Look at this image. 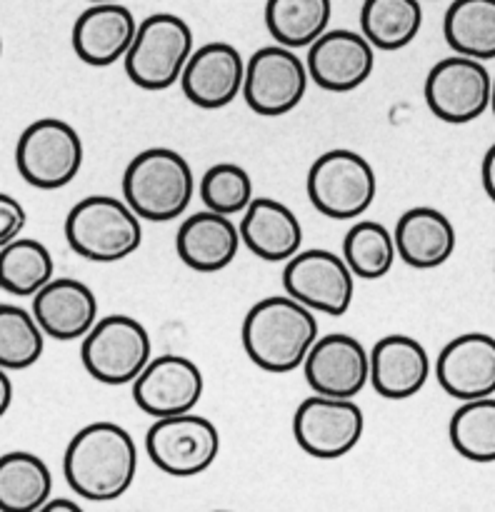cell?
Returning <instances> with one entry per match:
<instances>
[{"label": "cell", "mask_w": 495, "mask_h": 512, "mask_svg": "<svg viewBox=\"0 0 495 512\" xmlns=\"http://www.w3.org/2000/svg\"><path fill=\"white\" fill-rule=\"evenodd\" d=\"M70 490L90 503H110L125 495L138 473L133 435L118 423L98 420L73 435L63 455Z\"/></svg>", "instance_id": "cell-1"}, {"label": "cell", "mask_w": 495, "mask_h": 512, "mask_svg": "<svg viewBox=\"0 0 495 512\" xmlns=\"http://www.w3.org/2000/svg\"><path fill=\"white\" fill-rule=\"evenodd\" d=\"M318 320L290 295H270L245 313L240 340L250 363L265 373H293L318 340Z\"/></svg>", "instance_id": "cell-2"}, {"label": "cell", "mask_w": 495, "mask_h": 512, "mask_svg": "<svg viewBox=\"0 0 495 512\" xmlns=\"http://www.w3.org/2000/svg\"><path fill=\"white\" fill-rule=\"evenodd\" d=\"M195 193L190 163L173 148H148L123 173V200L140 220L170 223L188 210Z\"/></svg>", "instance_id": "cell-3"}, {"label": "cell", "mask_w": 495, "mask_h": 512, "mask_svg": "<svg viewBox=\"0 0 495 512\" xmlns=\"http://www.w3.org/2000/svg\"><path fill=\"white\" fill-rule=\"evenodd\" d=\"M65 240L80 258L93 263H118L138 253L143 225L125 200L113 195H88L70 208Z\"/></svg>", "instance_id": "cell-4"}, {"label": "cell", "mask_w": 495, "mask_h": 512, "mask_svg": "<svg viewBox=\"0 0 495 512\" xmlns=\"http://www.w3.org/2000/svg\"><path fill=\"white\" fill-rule=\"evenodd\" d=\"M193 50V30L180 15L153 13L138 23L123 58L125 73L138 88L160 93L178 83Z\"/></svg>", "instance_id": "cell-5"}, {"label": "cell", "mask_w": 495, "mask_h": 512, "mask_svg": "<svg viewBox=\"0 0 495 512\" xmlns=\"http://www.w3.org/2000/svg\"><path fill=\"white\" fill-rule=\"evenodd\" d=\"M153 358V340L145 325L130 315L113 313L95 320L83 335L80 360L85 373L103 385H130Z\"/></svg>", "instance_id": "cell-6"}, {"label": "cell", "mask_w": 495, "mask_h": 512, "mask_svg": "<svg viewBox=\"0 0 495 512\" xmlns=\"http://www.w3.org/2000/svg\"><path fill=\"white\" fill-rule=\"evenodd\" d=\"M305 190L320 215L353 220L373 205L378 178L368 158L348 148H335L310 165Z\"/></svg>", "instance_id": "cell-7"}, {"label": "cell", "mask_w": 495, "mask_h": 512, "mask_svg": "<svg viewBox=\"0 0 495 512\" xmlns=\"http://www.w3.org/2000/svg\"><path fill=\"white\" fill-rule=\"evenodd\" d=\"M83 140L78 130L60 118H40L20 133L15 168L20 178L38 190H60L78 178L83 168Z\"/></svg>", "instance_id": "cell-8"}, {"label": "cell", "mask_w": 495, "mask_h": 512, "mask_svg": "<svg viewBox=\"0 0 495 512\" xmlns=\"http://www.w3.org/2000/svg\"><path fill=\"white\" fill-rule=\"evenodd\" d=\"M145 453L170 478H195L215 463L220 433L213 420L190 413L155 418L145 433Z\"/></svg>", "instance_id": "cell-9"}, {"label": "cell", "mask_w": 495, "mask_h": 512, "mask_svg": "<svg viewBox=\"0 0 495 512\" xmlns=\"http://www.w3.org/2000/svg\"><path fill=\"white\" fill-rule=\"evenodd\" d=\"M310 75L293 48L263 45L245 63L243 98L253 113L263 118L293 113L308 93Z\"/></svg>", "instance_id": "cell-10"}, {"label": "cell", "mask_w": 495, "mask_h": 512, "mask_svg": "<svg viewBox=\"0 0 495 512\" xmlns=\"http://www.w3.org/2000/svg\"><path fill=\"white\" fill-rule=\"evenodd\" d=\"M490 90L493 75L483 60L455 53L430 68L423 93L435 118L448 125H465L490 108Z\"/></svg>", "instance_id": "cell-11"}, {"label": "cell", "mask_w": 495, "mask_h": 512, "mask_svg": "<svg viewBox=\"0 0 495 512\" xmlns=\"http://www.w3.org/2000/svg\"><path fill=\"white\" fill-rule=\"evenodd\" d=\"M365 415L353 398H328L313 393L293 413V438L305 455L338 460L358 448Z\"/></svg>", "instance_id": "cell-12"}, {"label": "cell", "mask_w": 495, "mask_h": 512, "mask_svg": "<svg viewBox=\"0 0 495 512\" xmlns=\"http://www.w3.org/2000/svg\"><path fill=\"white\" fill-rule=\"evenodd\" d=\"M285 295L295 298L313 313L338 315L348 313L355 293V275L350 273L343 255L313 248L298 250L285 260L283 268Z\"/></svg>", "instance_id": "cell-13"}, {"label": "cell", "mask_w": 495, "mask_h": 512, "mask_svg": "<svg viewBox=\"0 0 495 512\" xmlns=\"http://www.w3.org/2000/svg\"><path fill=\"white\" fill-rule=\"evenodd\" d=\"M130 385H133V403L155 420L198 408L205 378L193 360L168 353L158 358L153 355L143 373Z\"/></svg>", "instance_id": "cell-14"}, {"label": "cell", "mask_w": 495, "mask_h": 512, "mask_svg": "<svg viewBox=\"0 0 495 512\" xmlns=\"http://www.w3.org/2000/svg\"><path fill=\"white\" fill-rule=\"evenodd\" d=\"M300 368L310 390L328 398H355L370 380L368 348L348 333L318 335Z\"/></svg>", "instance_id": "cell-15"}, {"label": "cell", "mask_w": 495, "mask_h": 512, "mask_svg": "<svg viewBox=\"0 0 495 512\" xmlns=\"http://www.w3.org/2000/svg\"><path fill=\"white\" fill-rule=\"evenodd\" d=\"M310 80L328 93H353L375 68V48L363 33L345 28L325 30L318 40L308 45L305 58Z\"/></svg>", "instance_id": "cell-16"}, {"label": "cell", "mask_w": 495, "mask_h": 512, "mask_svg": "<svg viewBox=\"0 0 495 512\" xmlns=\"http://www.w3.org/2000/svg\"><path fill=\"white\" fill-rule=\"evenodd\" d=\"M243 78L245 60L240 50L223 40H215L190 53L178 83L195 108L220 110L243 93Z\"/></svg>", "instance_id": "cell-17"}, {"label": "cell", "mask_w": 495, "mask_h": 512, "mask_svg": "<svg viewBox=\"0 0 495 512\" xmlns=\"http://www.w3.org/2000/svg\"><path fill=\"white\" fill-rule=\"evenodd\" d=\"M438 385L460 400L495 395V338L488 333H463L450 340L435 360Z\"/></svg>", "instance_id": "cell-18"}, {"label": "cell", "mask_w": 495, "mask_h": 512, "mask_svg": "<svg viewBox=\"0 0 495 512\" xmlns=\"http://www.w3.org/2000/svg\"><path fill=\"white\" fill-rule=\"evenodd\" d=\"M368 358V385H373L375 393L385 400L413 398L425 388L433 373L425 345L410 335H385L373 345V350H368Z\"/></svg>", "instance_id": "cell-19"}, {"label": "cell", "mask_w": 495, "mask_h": 512, "mask_svg": "<svg viewBox=\"0 0 495 512\" xmlns=\"http://www.w3.org/2000/svg\"><path fill=\"white\" fill-rule=\"evenodd\" d=\"M138 20L123 3H90L73 23V50L85 65L108 68L125 58Z\"/></svg>", "instance_id": "cell-20"}, {"label": "cell", "mask_w": 495, "mask_h": 512, "mask_svg": "<svg viewBox=\"0 0 495 512\" xmlns=\"http://www.w3.org/2000/svg\"><path fill=\"white\" fill-rule=\"evenodd\" d=\"M33 318L38 320L45 338L70 343L83 335L98 320V298L93 290L75 278H53L33 295Z\"/></svg>", "instance_id": "cell-21"}, {"label": "cell", "mask_w": 495, "mask_h": 512, "mask_svg": "<svg viewBox=\"0 0 495 512\" xmlns=\"http://www.w3.org/2000/svg\"><path fill=\"white\" fill-rule=\"evenodd\" d=\"M240 230L230 215L200 210L188 215L175 233L178 258L195 273H220L235 260Z\"/></svg>", "instance_id": "cell-22"}, {"label": "cell", "mask_w": 495, "mask_h": 512, "mask_svg": "<svg viewBox=\"0 0 495 512\" xmlns=\"http://www.w3.org/2000/svg\"><path fill=\"white\" fill-rule=\"evenodd\" d=\"M240 243L265 263H285L303 248V225L285 203L253 198L238 225Z\"/></svg>", "instance_id": "cell-23"}, {"label": "cell", "mask_w": 495, "mask_h": 512, "mask_svg": "<svg viewBox=\"0 0 495 512\" xmlns=\"http://www.w3.org/2000/svg\"><path fill=\"white\" fill-rule=\"evenodd\" d=\"M393 240L398 258L415 270L440 268L453 258L458 245V235L448 215L428 205L405 210L395 223Z\"/></svg>", "instance_id": "cell-24"}, {"label": "cell", "mask_w": 495, "mask_h": 512, "mask_svg": "<svg viewBox=\"0 0 495 512\" xmlns=\"http://www.w3.org/2000/svg\"><path fill=\"white\" fill-rule=\"evenodd\" d=\"M53 495V473L25 450L0 455V512H38Z\"/></svg>", "instance_id": "cell-25"}, {"label": "cell", "mask_w": 495, "mask_h": 512, "mask_svg": "<svg viewBox=\"0 0 495 512\" xmlns=\"http://www.w3.org/2000/svg\"><path fill=\"white\" fill-rule=\"evenodd\" d=\"M443 35L450 50L475 60L495 58V0H453L445 10Z\"/></svg>", "instance_id": "cell-26"}, {"label": "cell", "mask_w": 495, "mask_h": 512, "mask_svg": "<svg viewBox=\"0 0 495 512\" xmlns=\"http://www.w3.org/2000/svg\"><path fill=\"white\" fill-rule=\"evenodd\" d=\"M265 28L285 48H308L328 30L333 0H265Z\"/></svg>", "instance_id": "cell-27"}, {"label": "cell", "mask_w": 495, "mask_h": 512, "mask_svg": "<svg viewBox=\"0 0 495 512\" xmlns=\"http://www.w3.org/2000/svg\"><path fill=\"white\" fill-rule=\"evenodd\" d=\"M423 28L420 0H363L360 33L375 50L395 53L413 43Z\"/></svg>", "instance_id": "cell-28"}, {"label": "cell", "mask_w": 495, "mask_h": 512, "mask_svg": "<svg viewBox=\"0 0 495 512\" xmlns=\"http://www.w3.org/2000/svg\"><path fill=\"white\" fill-rule=\"evenodd\" d=\"M53 253L35 238H15L0 248V290L15 298H33L55 278Z\"/></svg>", "instance_id": "cell-29"}, {"label": "cell", "mask_w": 495, "mask_h": 512, "mask_svg": "<svg viewBox=\"0 0 495 512\" xmlns=\"http://www.w3.org/2000/svg\"><path fill=\"white\" fill-rule=\"evenodd\" d=\"M448 438L455 453L470 463H495V398L465 400L453 413Z\"/></svg>", "instance_id": "cell-30"}, {"label": "cell", "mask_w": 495, "mask_h": 512, "mask_svg": "<svg viewBox=\"0 0 495 512\" xmlns=\"http://www.w3.org/2000/svg\"><path fill=\"white\" fill-rule=\"evenodd\" d=\"M398 250H395L393 233L383 223L360 220L345 233L343 260L350 273L363 280H380L393 270Z\"/></svg>", "instance_id": "cell-31"}, {"label": "cell", "mask_w": 495, "mask_h": 512, "mask_svg": "<svg viewBox=\"0 0 495 512\" xmlns=\"http://www.w3.org/2000/svg\"><path fill=\"white\" fill-rule=\"evenodd\" d=\"M45 350V333L33 313L18 305H0V368L8 373L33 368Z\"/></svg>", "instance_id": "cell-32"}, {"label": "cell", "mask_w": 495, "mask_h": 512, "mask_svg": "<svg viewBox=\"0 0 495 512\" xmlns=\"http://www.w3.org/2000/svg\"><path fill=\"white\" fill-rule=\"evenodd\" d=\"M200 198L205 208L220 215H243L253 195V178L245 168L235 163H218L205 170L200 180Z\"/></svg>", "instance_id": "cell-33"}, {"label": "cell", "mask_w": 495, "mask_h": 512, "mask_svg": "<svg viewBox=\"0 0 495 512\" xmlns=\"http://www.w3.org/2000/svg\"><path fill=\"white\" fill-rule=\"evenodd\" d=\"M25 225H28V213L20 205V200H15L8 193H0V248L8 245L10 240L20 238Z\"/></svg>", "instance_id": "cell-34"}, {"label": "cell", "mask_w": 495, "mask_h": 512, "mask_svg": "<svg viewBox=\"0 0 495 512\" xmlns=\"http://www.w3.org/2000/svg\"><path fill=\"white\" fill-rule=\"evenodd\" d=\"M480 180H483V190L490 200L495 203V143L490 145L488 153L483 155V165H480Z\"/></svg>", "instance_id": "cell-35"}, {"label": "cell", "mask_w": 495, "mask_h": 512, "mask_svg": "<svg viewBox=\"0 0 495 512\" xmlns=\"http://www.w3.org/2000/svg\"><path fill=\"white\" fill-rule=\"evenodd\" d=\"M13 405V380H10L8 370L0 368V418L10 410Z\"/></svg>", "instance_id": "cell-36"}, {"label": "cell", "mask_w": 495, "mask_h": 512, "mask_svg": "<svg viewBox=\"0 0 495 512\" xmlns=\"http://www.w3.org/2000/svg\"><path fill=\"white\" fill-rule=\"evenodd\" d=\"M43 512H83V508H80L75 500H68V498H53L50 495L48 503L43 505Z\"/></svg>", "instance_id": "cell-37"}, {"label": "cell", "mask_w": 495, "mask_h": 512, "mask_svg": "<svg viewBox=\"0 0 495 512\" xmlns=\"http://www.w3.org/2000/svg\"><path fill=\"white\" fill-rule=\"evenodd\" d=\"M490 110L495 115V78H493V90H490Z\"/></svg>", "instance_id": "cell-38"}, {"label": "cell", "mask_w": 495, "mask_h": 512, "mask_svg": "<svg viewBox=\"0 0 495 512\" xmlns=\"http://www.w3.org/2000/svg\"><path fill=\"white\" fill-rule=\"evenodd\" d=\"M88 3H118V0H88Z\"/></svg>", "instance_id": "cell-39"}, {"label": "cell", "mask_w": 495, "mask_h": 512, "mask_svg": "<svg viewBox=\"0 0 495 512\" xmlns=\"http://www.w3.org/2000/svg\"><path fill=\"white\" fill-rule=\"evenodd\" d=\"M0 58H3V38H0Z\"/></svg>", "instance_id": "cell-40"}]
</instances>
